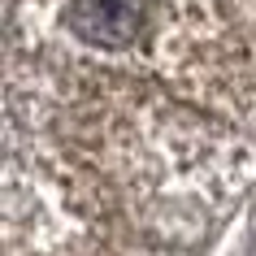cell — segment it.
<instances>
[{
  "label": "cell",
  "mask_w": 256,
  "mask_h": 256,
  "mask_svg": "<svg viewBox=\"0 0 256 256\" xmlns=\"http://www.w3.org/2000/svg\"><path fill=\"white\" fill-rule=\"evenodd\" d=\"M66 30H74L92 48H126L144 30L139 0H70Z\"/></svg>",
  "instance_id": "1"
}]
</instances>
